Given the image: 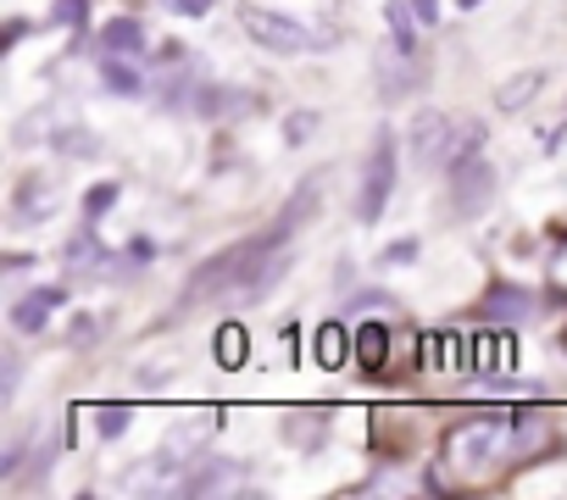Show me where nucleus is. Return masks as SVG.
<instances>
[{"label": "nucleus", "instance_id": "bb28decb", "mask_svg": "<svg viewBox=\"0 0 567 500\" xmlns=\"http://www.w3.org/2000/svg\"><path fill=\"white\" fill-rule=\"evenodd\" d=\"M545 290L550 295H567V239L550 250V262H545Z\"/></svg>", "mask_w": 567, "mask_h": 500}, {"label": "nucleus", "instance_id": "f257e3e1", "mask_svg": "<svg viewBox=\"0 0 567 500\" xmlns=\"http://www.w3.org/2000/svg\"><path fill=\"white\" fill-rule=\"evenodd\" d=\"M512 423H517V406H489V412L456 423L445 434V467L451 472H467V478L501 467L506 456H517V428Z\"/></svg>", "mask_w": 567, "mask_h": 500}, {"label": "nucleus", "instance_id": "20e7f679", "mask_svg": "<svg viewBox=\"0 0 567 500\" xmlns=\"http://www.w3.org/2000/svg\"><path fill=\"white\" fill-rule=\"evenodd\" d=\"M445 195H451V217H456V222H473V217L495 200V162L478 150V156L445 167Z\"/></svg>", "mask_w": 567, "mask_h": 500}, {"label": "nucleus", "instance_id": "f03ea898", "mask_svg": "<svg viewBox=\"0 0 567 500\" xmlns=\"http://www.w3.org/2000/svg\"><path fill=\"white\" fill-rule=\"evenodd\" d=\"M395 178H401V150H395V134L379 128V139L362 162V184H357V222L362 228H379V217L395 195Z\"/></svg>", "mask_w": 567, "mask_h": 500}, {"label": "nucleus", "instance_id": "f3484780", "mask_svg": "<svg viewBox=\"0 0 567 500\" xmlns=\"http://www.w3.org/2000/svg\"><path fill=\"white\" fill-rule=\"evenodd\" d=\"M62 262H68V273H90V279H101L106 268H112V257H106V244L95 239V228L84 222V233H73L68 239V250H62Z\"/></svg>", "mask_w": 567, "mask_h": 500}, {"label": "nucleus", "instance_id": "412c9836", "mask_svg": "<svg viewBox=\"0 0 567 500\" xmlns=\"http://www.w3.org/2000/svg\"><path fill=\"white\" fill-rule=\"evenodd\" d=\"M423 351H429V367H456L462 351H467V340L451 334V329H434V334H423ZM462 367H467V362H462Z\"/></svg>", "mask_w": 567, "mask_h": 500}, {"label": "nucleus", "instance_id": "4be33fe9", "mask_svg": "<svg viewBox=\"0 0 567 500\" xmlns=\"http://www.w3.org/2000/svg\"><path fill=\"white\" fill-rule=\"evenodd\" d=\"M117 200H123V184H117V178L95 184V189L84 195V222H90V228H101V222L112 217V206H117Z\"/></svg>", "mask_w": 567, "mask_h": 500}, {"label": "nucleus", "instance_id": "393cba45", "mask_svg": "<svg viewBox=\"0 0 567 500\" xmlns=\"http://www.w3.org/2000/svg\"><path fill=\"white\" fill-rule=\"evenodd\" d=\"M312 134H318V112H307V106H301V112L284 117V145H307Z\"/></svg>", "mask_w": 567, "mask_h": 500}, {"label": "nucleus", "instance_id": "b1692460", "mask_svg": "<svg viewBox=\"0 0 567 500\" xmlns=\"http://www.w3.org/2000/svg\"><path fill=\"white\" fill-rule=\"evenodd\" d=\"M95 423H101V439H123L128 434V423H134V406H95Z\"/></svg>", "mask_w": 567, "mask_h": 500}, {"label": "nucleus", "instance_id": "2eb2a0df", "mask_svg": "<svg viewBox=\"0 0 567 500\" xmlns=\"http://www.w3.org/2000/svg\"><path fill=\"white\" fill-rule=\"evenodd\" d=\"M506 351H512V334H506L501 323L467 334V367H473V373H501V367H506Z\"/></svg>", "mask_w": 567, "mask_h": 500}, {"label": "nucleus", "instance_id": "9d476101", "mask_svg": "<svg viewBox=\"0 0 567 500\" xmlns=\"http://www.w3.org/2000/svg\"><path fill=\"white\" fill-rule=\"evenodd\" d=\"M390 345H395V329L384 317H357V367L368 378H379L390 367Z\"/></svg>", "mask_w": 567, "mask_h": 500}, {"label": "nucleus", "instance_id": "cd10ccee", "mask_svg": "<svg viewBox=\"0 0 567 500\" xmlns=\"http://www.w3.org/2000/svg\"><path fill=\"white\" fill-rule=\"evenodd\" d=\"M417 250H423V244L406 233V239H390V244H384V257H379V262H384V268H412V262H417Z\"/></svg>", "mask_w": 567, "mask_h": 500}, {"label": "nucleus", "instance_id": "39448f33", "mask_svg": "<svg viewBox=\"0 0 567 500\" xmlns=\"http://www.w3.org/2000/svg\"><path fill=\"white\" fill-rule=\"evenodd\" d=\"M373 67H379V101H384V106H401L406 95L423 90V62H417V51H401L395 40L379 45Z\"/></svg>", "mask_w": 567, "mask_h": 500}, {"label": "nucleus", "instance_id": "5701e85b", "mask_svg": "<svg viewBox=\"0 0 567 500\" xmlns=\"http://www.w3.org/2000/svg\"><path fill=\"white\" fill-rule=\"evenodd\" d=\"M51 29H90V0H51Z\"/></svg>", "mask_w": 567, "mask_h": 500}, {"label": "nucleus", "instance_id": "4468645a", "mask_svg": "<svg viewBox=\"0 0 567 500\" xmlns=\"http://www.w3.org/2000/svg\"><path fill=\"white\" fill-rule=\"evenodd\" d=\"M545 95V67H517L501 90H495V112H506V117H517L523 106H534Z\"/></svg>", "mask_w": 567, "mask_h": 500}, {"label": "nucleus", "instance_id": "4c0bfd02", "mask_svg": "<svg viewBox=\"0 0 567 500\" xmlns=\"http://www.w3.org/2000/svg\"><path fill=\"white\" fill-rule=\"evenodd\" d=\"M561 351H567V340H561Z\"/></svg>", "mask_w": 567, "mask_h": 500}, {"label": "nucleus", "instance_id": "dca6fc26", "mask_svg": "<svg viewBox=\"0 0 567 500\" xmlns=\"http://www.w3.org/2000/svg\"><path fill=\"white\" fill-rule=\"evenodd\" d=\"M95 45H101V56H145L151 51V34H145L140 18H112Z\"/></svg>", "mask_w": 567, "mask_h": 500}, {"label": "nucleus", "instance_id": "1a4fd4ad", "mask_svg": "<svg viewBox=\"0 0 567 500\" xmlns=\"http://www.w3.org/2000/svg\"><path fill=\"white\" fill-rule=\"evenodd\" d=\"M539 312H545V301H534L528 290H512V284H495V290L484 295V317H489V323H501V329L539 323Z\"/></svg>", "mask_w": 567, "mask_h": 500}, {"label": "nucleus", "instance_id": "72a5a7b5", "mask_svg": "<svg viewBox=\"0 0 567 500\" xmlns=\"http://www.w3.org/2000/svg\"><path fill=\"white\" fill-rule=\"evenodd\" d=\"M18 461H23V439H12V445H7V456H0V478H12V472H18Z\"/></svg>", "mask_w": 567, "mask_h": 500}, {"label": "nucleus", "instance_id": "a211bd4d", "mask_svg": "<svg viewBox=\"0 0 567 500\" xmlns=\"http://www.w3.org/2000/svg\"><path fill=\"white\" fill-rule=\"evenodd\" d=\"M384 29H390V40H395L401 51H417V29H423V18H417L412 0H384Z\"/></svg>", "mask_w": 567, "mask_h": 500}, {"label": "nucleus", "instance_id": "473e14b6", "mask_svg": "<svg viewBox=\"0 0 567 500\" xmlns=\"http://www.w3.org/2000/svg\"><path fill=\"white\" fill-rule=\"evenodd\" d=\"M23 40H29V18H12V23H7V34H0V51H18Z\"/></svg>", "mask_w": 567, "mask_h": 500}, {"label": "nucleus", "instance_id": "a878e982", "mask_svg": "<svg viewBox=\"0 0 567 500\" xmlns=\"http://www.w3.org/2000/svg\"><path fill=\"white\" fill-rule=\"evenodd\" d=\"M51 145H56L62 156H95V150H101V139H95V134H84V128H62Z\"/></svg>", "mask_w": 567, "mask_h": 500}, {"label": "nucleus", "instance_id": "423d86ee", "mask_svg": "<svg viewBox=\"0 0 567 500\" xmlns=\"http://www.w3.org/2000/svg\"><path fill=\"white\" fill-rule=\"evenodd\" d=\"M68 290L62 284H40V290H29V295H18L12 301V329L18 334H45L51 323H56V312H68Z\"/></svg>", "mask_w": 567, "mask_h": 500}, {"label": "nucleus", "instance_id": "c9c22d12", "mask_svg": "<svg viewBox=\"0 0 567 500\" xmlns=\"http://www.w3.org/2000/svg\"><path fill=\"white\" fill-rule=\"evenodd\" d=\"M412 7H417L423 29H440V0H412Z\"/></svg>", "mask_w": 567, "mask_h": 500}, {"label": "nucleus", "instance_id": "aec40b11", "mask_svg": "<svg viewBox=\"0 0 567 500\" xmlns=\"http://www.w3.org/2000/svg\"><path fill=\"white\" fill-rule=\"evenodd\" d=\"M217 417H223L217 406H206V412H195V417H189L184 428H173V434H167V450L189 461V456H195V445H206V434H212L206 423H217Z\"/></svg>", "mask_w": 567, "mask_h": 500}, {"label": "nucleus", "instance_id": "c756f323", "mask_svg": "<svg viewBox=\"0 0 567 500\" xmlns=\"http://www.w3.org/2000/svg\"><path fill=\"white\" fill-rule=\"evenodd\" d=\"M123 257H128V268H145V262H151V257H156V244H151V239H145V233H134V239H128V244H123Z\"/></svg>", "mask_w": 567, "mask_h": 500}, {"label": "nucleus", "instance_id": "6ab92c4d", "mask_svg": "<svg viewBox=\"0 0 567 500\" xmlns=\"http://www.w3.org/2000/svg\"><path fill=\"white\" fill-rule=\"evenodd\" d=\"M212 356H217L228 373H234V367H245V362H250V334H245L239 323H223V329L212 334Z\"/></svg>", "mask_w": 567, "mask_h": 500}, {"label": "nucleus", "instance_id": "7c9ffc66", "mask_svg": "<svg viewBox=\"0 0 567 500\" xmlns=\"http://www.w3.org/2000/svg\"><path fill=\"white\" fill-rule=\"evenodd\" d=\"M95 334H101V323H95V317H73V329H68V345H95Z\"/></svg>", "mask_w": 567, "mask_h": 500}, {"label": "nucleus", "instance_id": "ddd939ff", "mask_svg": "<svg viewBox=\"0 0 567 500\" xmlns=\"http://www.w3.org/2000/svg\"><path fill=\"white\" fill-rule=\"evenodd\" d=\"M312 340H318V345H312V356H318V367H323V373H340V367L357 356V329H346L340 317H329Z\"/></svg>", "mask_w": 567, "mask_h": 500}, {"label": "nucleus", "instance_id": "e433bc0d", "mask_svg": "<svg viewBox=\"0 0 567 500\" xmlns=\"http://www.w3.org/2000/svg\"><path fill=\"white\" fill-rule=\"evenodd\" d=\"M484 7V0H456V12H478Z\"/></svg>", "mask_w": 567, "mask_h": 500}, {"label": "nucleus", "instance_id": "f8f14e48", "mask_svg": "<svg viewBox=\"0 0 567 500\" xmlns=\"http://www.w3.org/2000/svg\"><path fill=\"white\" fill-rule=\"evenodd\" d=\"M101 84L123 101H140L151 95V73H145V56H101Z\"/></svg>", "mask_w": 567, "mask_h": 500}, {"label": "nucleus", "instance_id": "7ed1b4c3", "mask_svg": "<svg viewBox=\"0 0 567 500\" xmlns=\"http://www.w3.org/2000/svg\"><path fill=\"white\" fill-rule=\"evenodd\" d=\"M239 29H245V40H250L256 51H267V56H307L312 45H323L301 18L272 12V7H239Z\"/></svg>", "mask_w": 567, "mask_h": 500}, {"label": "nucleus", "instance_id": "6e6552de", "mask_svg": "<svg viewBox=\"0 0 567 500\" xmlns=\"http://www.w3.org/2000/svg\"><path fill=\"white\" fill-rule=\"evenodd\" d=\"M56 200H62V189H56V178H45V173H23V184H18V195H12V228H34V222H51L56 217Z\"/></svg>", "mask_w": 567, "mask_h": 500}, {"label": "nucleus", "instance_id": "f704fd0d", "mask_svg": "<svg viewBox=\"0 0 567 500\" xmlns=\"http://www.w3.org/2000/svg\"><path fill=\"white\" fill-rule=\"evenodd\" d=\"M18 373H23V362H18V351H7V384H0V389H7V400L18 395Z\"/></svg>", "mask_w": 567, "mask_h": 500}, {"label": "nucleus", "instance_id": "9b49d317", "mask_svg": "<svg viewBox=\"0 0 567 500\" xmlns=\"http://www.w3.org/2000/svg\"><path fill=\"white\" fill-rule=\"evenodd\" d=\"M245 472V461H228V456H200L195 467H184V483L178 494H217V489H234V478Z\"/></svg>", "mask_w": 567, "mask_h": 500}, {"label": "nucleus", "instance_id": "0eeeda50", "mask_svg": "<svg viewBox=\"0 0 567 500\" xmlns=\"http://www.w3.org/2000/svg\"><path fill=\"white\" fill-rule=\"evenodd\" d=\"M451 128H456V117H445V112H417L412 128H406L412 162H417V167H440V162H445V145H451Z\"/></svg>", "mask_w": 567, "mask_h": 500}, {"label": "nucleus", "instance_id": "c85d7f7f", "mask_svg": "<svg viewBox=\"0 0 567 500\" xmlns=\"http://www.w3.org/2000/svg\"><path fill=\"white\" fill-rule=\"evenodd\" d=\"M173 373H184V351H173V356H162V362H151V367H140V384H162V378H173Z\"/></svg>", "mask_w": 567, "mask_h": 500}, {"label": "nucleus", "instance_id": "2f4dec72", "mask_svg": "<svg viewBox=\"0 0 567 500\" xmlns=\"http://www.w3.org/2000/svg\"><path fill=\"white\" fill-rule=\"evenodd\" d=\"M162 7H167V12H178V18H206V12L217 7V0H162Z\"/></svg>", "mask_w": 567, "mask_h": 500}]
</instances>
